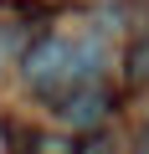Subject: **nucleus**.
<instances>
[{"label":"nucleus","instance_id":"f257e3e1","mask_svg":"<svg viewBox=\"0 0 149 154\" xmlns=\"http://www.w3.org/2000/svg\"><path fill=\"white\" fill-rule=\"evenodd\" d=\"M21 77L36 98H72L77 82L88 77V51L67 36H41L26 57H21Z\"/></svg>","mask_w":149,"mask_h":154},{"label":"nucleus","instance_id":"f03ea898","mask_svg":"<svg viewBox=\"0 0 149 154\" xmlns=\"http://www.w3.org/2000/svg\"><path fill=\"white\" fill-rule=\"evenodd\" d=\"M108 93H98V88H77V93H72L67 98V108H62V118L72 123V128H98L103 118H108Z\"/></svg>","mask_w":149,"mask_h":154},{"label":"nucleus","instance_id":"7ed1b4c3","mask_svg":"<svg viewBox=\"0 0 149 154\" xmlns=\"http://www.w3.org/2000/svg\"><path fill=\"white\" fill-rule=\"evenodd\" d=\"M123 77H129L134 88L149 82V36H139V41L129 46V57H123Z\"/></svg>","mask_w":149,"mask_h":154},{"label":"nucleus","instance_id":"20e7f679","mask_svg":"<svg viewBox=\"0 0 149 154\" xmlns=\"http://www.w3.org/2000/svg\"><path fill=\"white\" fill-rule=\"evenodd\" d=\"M26 144H31L26 154H82V144L72 134H31Z\"/></svg>","mask_w":149,"mask_h":154},{"label":"nucleus","instance_id":"39448f33","mask_svg":"<svg viewBox=\"0 0 149 154\" xmlns=\"http://www.w3.org/2000/svg\"><path fill=\"white\" fill-rule=\"evenodd\" d=\"M82 154H113V144L98 134V139H88V144H82Z\"/></svg>","mask_w":149,"mask_h":154},{"label":"nucleus","instance_id":"423d86ee","mask_svg":"<svg viewBox=\"0 0 149 154\" xmlns=\"http://www.w3.org/2000/svg\"><path fill=\"white\" fill-rule=\"evenodd\" d=\"M144 154H149V134H144Z\"/></svg>","mask_w":149,"mask_h":154}]
</instances>
